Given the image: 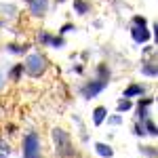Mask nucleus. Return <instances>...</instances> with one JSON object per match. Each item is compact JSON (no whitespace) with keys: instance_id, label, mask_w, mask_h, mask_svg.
<instances>
[{"instance_id":"7ed1b4c3","label":"nucleus","mask_w":158,"mask_h":158,"mask_svg":"<svg viewBox=\"0 0 158 158\" xmlns=\"http://www.w3.org/2000/svg\"><path fill=\"white\" fill-rule=\"evenodd\" d=\"M23 156L25 158H40V139L38 135L30 133L23 141Z\"/></svg>"},{"instance_id":"6ab92c4d","label":"nucleus","mask_w":158,"mask_h":158,"mask_svg":"<svg viewBox=\"0 0 158 158\" xmlns=\"http://www.w3.org/2000/svg\"><path fill=\"white\" fill-rule=\"evenodd\" d=\"M21 70H23V65H15V70H13V78H19Z\"/></svg>"},{"instance_id":"6e6552de","label":"nucleus","mask_w":158,"mask_h":158,"mask_svg":"<svg viewBox=\"0 0 158 158\" xmlns=\"http://www.w3.org/2000/svg\"><path fill=\"white\" fill-rule=\"evenodd\" d=\"M95 152H97L99 156H103V158H110L112 154H114V150L110 146H106V143H95Z\"/></svg>"},{"instance_id":"f03ea898","label":"nucleus","mask_w":158,"mask_h":158,"mask_svg":"<svg viewBox=\"0 0 158 158\" xmlns=\"http://www.w3.org/2000/svg\"><path fill=\"white\" fill-rule=\"evenodd\" d=\"M44 68H47V59H44L42 55H38V53L30 55L27 61H25V65H23V70L30 74V76H40V74L44 72Z\"/></svg>"},{"instance_id":"4468645a","label":"nucleus","mask_w":158,"mask_h":158,"mask_svg":"<svg viewBox=\"0 0 158 158\" xmlns=\"http://www.w3.org/2000/svg\"><path fill=\"white\" fill-rule=\"evenodd\" d=\"M9 152H11V150H9V146L0 141V158H6V156H9Z\"/></svg>"},{"instance_id":"20e7f679","label":"nucleus","mask_w":158,"mask_h":158,"mask_svg":"<svg viewBox=\"0 0 158 158\" xmlns=\"http://www.w3.org/2000/svg\"><path fill=\"white\" fill-rule=\"evenodd\" d=\"M106 82L108 80H103V78H99V80H93V82H89V85L82 89V95H85L86 99H91V97H95V95H99L103 89H106Z\"/></svg>"},{"instance_id":"9d476101","label":"nucleus","mask_w":158,"mask_h":158,"mask_svg":"<svg viewBox=\"0 0 158 158\" xmlns=\"http://www.w3.org/2000/svg\"><path fill=\"white\" fill-rule=\"evenodd\" d=\"M143 93V86L133 85V86H127L124 89V97H133V95H141Z\"/></svg>"},{"instance_id":"dca6fc26","label":"nucleus","mask_w":158,"mask_h":158,"mask_svg":"<svg viewBox=\"0 0 158 158\" xmlns=\"http://www.w3.org/2000/svg\"><path fill=\"white\" fill-rule=\"evenodd\" d=\"M38 40H40L42 44H49V42H51V34H40V36H38Z\"/></svg>"},{"instance_id":"aec40b11","label":"nucleus","mask_w":158,"mask_h":158,"mask_svg":"<svg viewBox=\"0 0 158 158\" xmlns=\"http://www.w3.org/2000/svg\"><path fill=\"white\" fill-rule=\"evenodd\" d=\"M72 30H74V25H72V23H68V25H63V27H61V32H59V34H65V32H72Z\"/></svg>"},{"instance_id":"a211bd4d","label":"nucleus","mask_w":158,"mask_h":158,"mask_svg":"<svg viewBox=\"0 0 158 158\" xmlns=\"http://www.w3.org/2000/svg\"><path fill=\"white\" fill-rule=\"evenodd\" d=\"M133 23H135V25H146L148 21L143 19V17H133Z\"/></svg>"},{"instance_id":"39448f33","label":"nucleus","mask_w":158,"mask_h":158,"mask_svg":"<svg viewBox=\"0 0 158 158\" xmlns=\"http://www.w3.org/2000/svg\"><path fill=\"white\" fill-rule=\"evenodd\" d=\"M131 36H133L135 42H148L150 40V32H148V23L146 25H131Z\"/></svg>"},{"instance_id":"423d86ee","label":"nucleus","mask_w":158,"mask_h":158,"mask_svg":"<svg viewBox=\"0 0 158 158\" xmlns=\"http://www.w3.org/2000/svg\"><path fill=\"white\" fill-rule=\"evenodd\" d=\"M47 6H49V0H32L30 2V9H32L34 17H42L44 11H47Z\"/></svg>"},{"instance_id":"2eb2a0df","label":"nucleus","mask_w":158,"mask_h":158,"mask_svg":"<svg viewBox=\"0 0 158 158\" xmlns=\"http://www.w3.org/2000/svg\"><path fill=\"white\" fill-rule=\"evenodd\" d=\"M141 72L148 74V76H156V68H154V65H146V68H143Z\"/></svg>"},{"instance_id":"1a4fd4ad","label":"nucleus","mask_w":158,"mask_h":158,"mask_svg":"<svg viewBox=\"0 0 158 158\" xmlns=\"http://www.w3.org/2000/svg\"><path fill=\"white\" fill-rule=\"evenodd\" d=\"M141 122H143V131H148L150 137H156V124L150 120V118H141Z\"/></svg>"},{"instance_id":"f8f14e48","label":"nucleus","mask_w":158,"mask_h":158,"mask_svg":"<svg viewBox=\"0 0 158 158\" xmlns=\"http://www.w3.org/2000/svg\"><path fill=\"white\" fill-rule=\"evenodd\" d=\"M131 108H133V103H131V101H127V99H122L120 103H118V110H120V112H129Z\"/></svg>"},{"instance_id":"f3484780","label":"nucleus","mask_w":158,"mask_h":158,"mask_svg":"<svg viewBox=\"0 0 158 158\" xmlns=\"http://www.w3.org/2000/svg\"><path fill=\"white\" fill-rule=\"evenodd\" d=\"M51 44L53 47H63V38H51Z\"/></svg>"},{"instance_id":"9b49d317","label":"nucleus","mask_w":158,"mask_h":158,"mask_svg":"<svg viewBox=\"0 0 158 158\" xmlns=\"http://www.w3.org/2000/svg\"><path fill=\"white\" fill-rule=\"evenodd\" d=\"M74 11L80 13V15H85V13L89 11V4H86L85 0H74Z\"/></svg>"},{"instance_id":"412c9836","label":"nucleus","mask_w":158,"mask_h":158,"mask_svg":"<svg viewBox=\"0 0 158 158\" xmlns=\"http://www.w3.org/2000/svg\"><path fill=\"white\" fill-rule=\"evenodd\" d=\"M120 122H122L120 116H112V118H110V124H120Z\"/></svg>"},{"instance_id":"0eeeda50","label":"nucleus","mask_w":158,"mask_h":158,"mask_svg":"<svg viewBox=\"0 0 158 158\" xmlns=\"http://www.w3.org/2000/svg\"><path fill=\"white\" fill-rule=\"evenodd\" d=\"M106 114H108V110H106V108H101V106L95 108V112H93V122H95V127L106 120Z\"/></svg>"},{"instance_id":"f257e3e1","label":"nucleus","mask_w":158,"mask_h":158,"mask_svg":"<svg viewBox=\"0 0 158 158\" xmlns=\"http://www.w3.org/2000/svg\"><path fill=\"white\" fill-rule=\"evenodd\" d=\"M53 139H55V146H57V154L59 156H72V143H70V137L65 131L61 129H55L53 131Z\"/></svg>"},{"instance_id":"ddd939ff","label":"nucleus","mask_w":158,"mask_h":158,"mask_svg":"<svg viewBox=\"0 0 158 158\" xmlns=\"http://www.w3.org/2000/svg\"><path fill=\"white\" fill-rule=\"evenodd\" d=\"M27 47H19V44H9V53H23Z\"/></svg>"}]
</instances>
